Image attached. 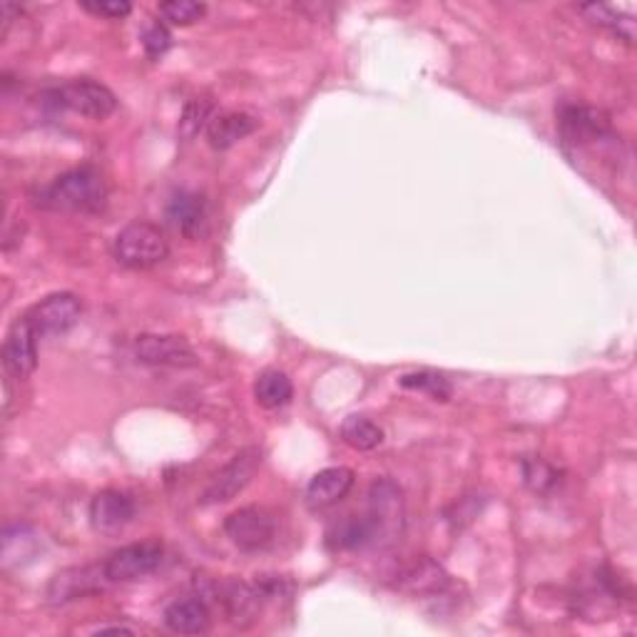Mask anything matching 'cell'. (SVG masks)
I'll return each mask as SVG.
<instances>
[{"label": "cell", "instance_id": "6da1fadb", "mask_svg": "<svg viewBox=\"0 0 637 637\" xmlns=\"http://www.w3.org/2000/svg\"><path fill=\"white\" fill-rule=\"evenodd\" d=\"M107 187L95 167H75L40 187L35 205L50 212H73V215H95L105 207Z\"/></svg>", "mask_w": 637, "mask_h": 637}, {"label": "cell", "instance_id": "7a4b0ae2", "mask_svg": "<svg viewBox=\"0 0 637 637\" xmlns=\"http://www.w3.org/2000/svg\"><path fill=\"white\" fill-rule=\"evenodd\" d=\"M113 251L127 269H153L169 257V239L153 222H133L117 232Z\"/></svg>", "mask_w": 637, "mask_h": 637}, {"label": "cell", "instance_id": "3957f363", "mask_svg": "<svg viewBox=\"0 0 637 637\" xmlns=\"http://www.w3.org/2000/svg\"><path fill=\"white\" fill-rule=\"evenodd\" d=\"M48 103H53L60 110L83 115L90 120H105L117 110V95L105 83L93 78H75L58 88H50Z\"/></svg>", "mask_w": 637, "mask_h": 637}, {"label": "cell", "instance_id": "277c9868", "mask_svg": "<svg viewBox=\"0 0 637 637\" xmlns=\"http://www.w3.org/2000/svg\"><path fill=\"white\" fill-rule=\"evenodd\" d=\"M162 561H165V548L160 541L130 543L107 555L103 573L107 583H135L153 575Z\"/></svg>", "mask_w": 637, "mask_h": 637}, {"label": "cell", "instance_id": "5b68a950", "mask_svg": "<svg viewBox=\"0 0 637 637\" xmlns=\"http://www.w3.org/2000/svg\"><path fill=\"white\" fill-rule=\"evenodd\" d=\"M259 466H261L259 449L249 446L245 451H239L225 469H219L215 476H212L207 489L199 495V505H219V503L235 501L237 495L251 483V479H255Z\"/></svg>", "mask_w": 637, "mask_h": 637}, {"label": "cell", "instance_id": "8992f818", "mask_svg": "<svg viewBox=\"0 0 637 637\" xmlns=\"http://www.w3.org/2000/svg\"><path fill=\"white\" fill-rule=\"evenodd\" d=\"M225 533L239 551L257 553L275 543L277 521L275 515L265 508H259V505H247V508H239L227 515Z\"/></svg>", "mask_w": 637, "mask_h": 637}, {"label": "cell", "instance_id": "52a82bcc", "mask_svg": "<svg viewBox=\"0 0 637 637\" xmlns=\"http://www.w3.org/2000/svg\"><path fill=\"white\" fill-rule=\"evenodd\" d=\"M133 351L137 361L147 363V367L192 369L199 363L192 343L185 337H177V333H140V337H135Z\"/></svg>", "mask_w": 637, "mask_h": 637}, {"label": "cell", "instance_id": "ba28073f", "mask_svg": "<svg viewBox=\"0 0 637 637\" xmlns=\"http://www.w3.org/2000/svg\"><path fill=\"white\" fill-rule=\"evenodd\" d=\"M83 317V301L73 291H55L28 311L25 319L40 337H60Z\"/></svg>", "mask_w": 637, "mask_h": 637}, {"label": "cell", "instance_id": "9c48e42d", "mask_svg": "<svg viewBox=\"0 0 637 637\" xmlns=\"http://www.w3.org/2000/svg\"><path fill=\"white\" fill-rule=\"evenodd\" d=\"M369 515L377 521L379 543L397 541L403 528V499L401 489L389 479H381L371 485L369 491Z\"/></svg>", "mask_w": 637, "mask_h": 637}, {"label": "cell", "instance_id": "30bf717a", "mask_svg": "<svg viewBox=\"0 0 637 637\" xmlns=\"http://www.w3.org/2000/svg\"><path fill=\"white\" fill-rule=\"evenodd\" d=\"M3 367L6 373L16 379H28L38 369V333L28 319H18L10 327L3 343Z\"/></svg>", "mask_w": 637, "mask_h": 637}, {"label": "cell", "instance_id": "8fae6325", "mask_svg": "<svg viewBox=\"0 0 637 637\" xmlns=\"http://www.w3.org/2000/svg\"><path fill=\"white\" fill-rule=\"evenodd\" d=\"M561 135L565 143L575 147L593 145L598 140H605L610 135V123L600 110L585 107V105H571L561 113Z\"/></svg>", "mask_w": 637, "mask_h": 637}, {"label": "cell", "instance_id": "7c38bea8", "mask_svg": "<svg viewBox=\"0 0 637 637\" xmlns=\"http://www.w3.org/2000/svg\"><path fill=\"white\" fill-rule=\"evenodd\" d=\"M165 217L172 225V229L179 232L185 239H199L202 235H205L207 222H209L207 202L205 197L197 195V192L179 189L169 197Z\"/></svg>", "mask_w": 637, "mask_h": 637}, {"label": "cell", "instance_id": "4fadbf2b", "mask_svg": "<svg viewBox=\"0 0 637 637\" xmlns=\"http://www.w3.org/2000/svg\"><path fill=\"white\" fill-rule=\"evenodd\" d=\"M135 518V501L125 491L107 489L90 501V523L97 533L113 535Z\"/></svg>", "mask_w": 637, "mask_h": 637}, {"label": "cell", "instance_id": "5bb4252c", "mask_svg": "<svg viewBox=\"0 0 637 637\" xmlns=\"http://www.w3.org/2000/svg\"><path fill=\"white\" fill-rule=\"evenodd\" d=\"M107 581L103 573V565L97 568H68L63 573L53 575L50 581L45 598L50 605H65L85 598V595L100 590V583Z\"/></svg>", "mask_w": 637, "mask_h": 637}, {"label": "cell", "instance_id": "9a60e30c", "mask_svg": "<svg viewBox=\"0 0 637 637\" xmlns=\"http://www.w3.org/2000/svg\"><path fill=\"white\" fill-rule=\"evenodd\" d=\"M353 471L347 466H331L319 471L315 479L309 481L305 491V501L311 511H323L329 505L347 499L349 491L353 489Z\"/></svg>", "mask_w": 637, "mask_h": 637}, {"label": "cell", "instance_id": "2e32d148", "mask_svg": "<svg viewBox=\"0 0 637 637\" xmlns=\"http://www.w3.org/2000/svg\"><path fill=\"white\" fill-rule=\"evenodd\" d=\"M167 628L177 635H202L209 630L212 615L202 598H179L169 603L162 615Z\"/></svg>", "mask_w": 637, "mask_h": 637}, {"label": "cell", "instance_id": "e0dca14e", "mask_svg": "<svg viewBox=\"0 0 637 637\" xmlns=\"http://www.w3.org/2000/svg\"><path fill=\"white\" fill-rule=\"evenodd\" d=\"M379 543V528L371 515H349L329 531V545L337 551H361Z\"/></svg>", "mask_w": 637, "mask_h": 637}, {"label": "cell", "instance_id": "ac0fdd59", "mask_svg": "<svg viewBox=\"0 0 637 637\" xmlns=\"http://www.w3.org/2000/svg\"><path fill=\"white\" fill-rule=\"evenodd\" d=\"M449 575L441 568L439 563H433L431 558H421L413 565H409L403 571L399 585L403 590H409L413 595H441L449 588Z\"/></svg>", "mask_w": 637, "mask_h": 637}, {"label": "cell", "instance_id": "d6986e66", "mask_svg": "<svg viewBox=\"0 0 637 637\" xmlns=\"http://www.w3.org/2000/svg\"><path fill=\"white\" fill-rule=\"evenodd\" d=\"M257 130V120L247 113H222L207 127V140L215 150H229L239 140L249 137Z\"/></svg>", "mask_w": 637, "mask_h": 637}, {"label": "cell", "instance_id": "ffe728a7", "mask_svg": "<svg viewBox=\"0 0 637 637\" xmlns=\"http://www.w3.org/2000/svg\"><path fill=\"white\" fill-rule=\"evenodd\" d=\"M255 399L261 409H281L295 399V383L279 369L261 371L255 381Z\"/></svg>", "mask_w": 637, "mask_h": 637}, {"label": "cell", "instance_id": "44dd1931", "mask_svg": "<svg viewBox=\"0 0 637 637\" xmlns=\"http://www.w3.org/2000/svg\"><path fill=\"white\" fill-rule=\"evenodd\" d=\"M341 441L353 451H373L383 443V431L367 417H349L341 423Z\"/></svg>", "mask_w": 637, "mask_h": 637}, {"label": "cell", "instance_id": "7402d4cb", "mask_svg": "<svg viewBox=\"0 0 637 637\" xmlns=\"http://www.w3.org/2000/svg\"><path fill=\"white\" fill-rule=\"evenodd\" d=\"M581 13L588 16L590 23L613 30V33L618 35V38H623L628 45L635 43L637 28H635L633 16H623L618 8H613V6H598V3L581 6Z\"/></svg>", "mask_w": 637, "mask_h": 637}, {"label": "cell", "instance_id": "603a6c76", "mask_svg": "<svg viewBox=\"0 0 637 637\" xmlns=\"http://www.w3.org/2000/svg\"><path fill=\"white\" fill-rule=\"evenodd\" d=\"M225 605L229 613L232 623H249L255 620V615L261 605V590L259 588H249L245 583H235L229 585L225 593Z\"/></svg>", "mask_w": 637, "mask_h": 637}, {"label": "cell", "instance_id": "cb8c5ba5", "mask_svg": "<svg viewBox=\"0 0 637 637\" xmlns=\"http://www.w3.org/2000/svg\"><path fill=\"white\" fill-rule=\"evenodd\" d=\"M399 387L427 393L433 401H449L453 397V383L443 373L429 369L403 373V377H399Z\"/></svg>", "mask_w": 637, "mask_h": 637}, {"label": "cell", "instance_id": "d4e9b609", "mask_svg": "<svg viewBox=\"0 0 637 637\" xmlns=\"http://www.w3.org/2000/svg\"><path fill=\"white\" fill-rule=\"evenodd\" d=\"M157 13L169 25H195L207 16V6L197 0H167V3H160Z\"/></svg>", "mask_w": 637, "mask_h": 637}, {"label": "cell", "instance_id": "484cf974", "mask_svg": "<svg viewBox=\"0 0 637 637\" xmlns=\"http://www.w3.org/2000/svg\"><path fill=\"white\" fill-rule=\"evenodd\" d=\"M561 473L555 471L548 461L543 459H525L523 461V481L535 493H548L558 485Z\"/></svg>", "mask_w": 637, "mask_h": 637}, {"label": "cell", "instance_id": "4316f807", "mask_svg": "<svg viewBox=\"0 0 637 637\" xmlns=\"http://www.w3.org/2000/svg\"><path fill=\"white\" fill-rule=\"evenodd\" d=\"M212 105L207 103V100H192V103L187 105L185 110V115H182V123H179V130H182V135L185 137H195L202 127H209L212 123Z\"/></svg>", "mask_w": 637, "mask_h": 637}, {"label": "cell", "instance_id": "83f0119b", "mask_svg": "<svg viewBox=\"0 0 637 637\" xmlns=\"http://www.w3.org/2000/svg\"><path fill=\"white\" fill-rule=\"evenodd\" d=\"M169 45H172V35H169V30L165 28V23H153L143 33V48H145L147 58L160 60L162 55L167 53Z\"/></svg>", "mask_w": 637, "mask_h": 637}, {"label": "cell", "instance_id": "f1b7e54d", "mask_svg": "<svg viewBox=\"0 0 637 637\" xmlns=\"http://www.w3.org/2000/svg\"><path fill=\"white\" fill-rule=\"evenodd\" d=\"M80 8L93 16H103V18H113V20L127 18L130 13H133V6H130L127 0H83Z\"/></svg>", "mask_w": 637, "mask_h": 637}, {"label": "cell", "instance_id": "f546056e", "mask_svg": "<svg viewBox=\"0 0 637 637\" xmlns=\"http://www.w3.org/2000/svg\"><path fill=\"white\" fill-rule=\"evenodd\" d=\"M95 633H130V635H135L137 630L135 628H130V625H100V628Z\"/></svg>", "mask_w": 637, "mask_h": 637}]
</instances>
